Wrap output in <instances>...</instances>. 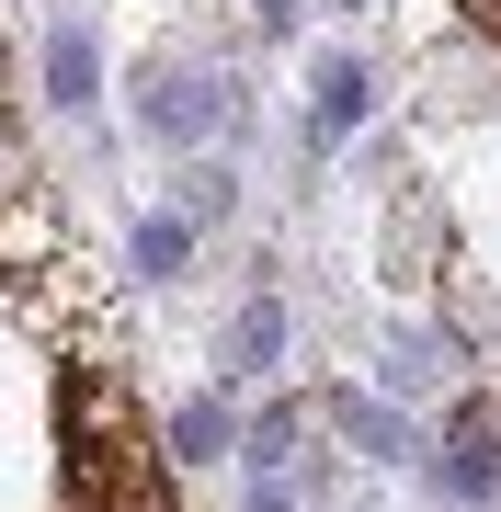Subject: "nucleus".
I'll return each mask as SVG.
<instances>
[{
	"label": "nucleus",
	"instance_id": "f257e3e1",
	"mask_svg": "<svg viewBox=\"0 0 501 512\" xmlns=\"http://www.w3.org/2000/svg\"><path fill=\"white\" fill-rule=\"evenodd\" d=\"M57 478H69V512H171V456L103 365L57 376Z\"/></svg>",
	"mask_w": 501,
	"mask_h": 512
},
{
	"label": "nucleus",
	"instance_id": "f03ea898",
	"mask_svg": "<svg viewBox=\"0 0 501 512\" xmlns=\"http://www.w3.org/2000/svg\"><path fill=\"white\" fill-rule=\"evenodd\" d=\"M92 80H103L92 35H57V46H46V92H57V103H92Z\"/></svg>",
	"mask_w": 501,
	"mask_h": 512
},
{
	"label": "nucleus",
	"instance_id": "7ed1b4c3",
	"mask_svg": "<svg viewBox=\"0 0 501 512\" xmlns=\"http://www.w3.org/2000/svg\"><path fill=\"white\" fill-rule=\"evenodd\" d=\"M353 114H365V80H353V69H331V80H319V137H331V126H353Z\"/></svg>",
	"mask_w": 501,
	"mask_h": 512
},
{
	"label": "nucleus",
	"instance_id": "20e7f679",
	"mask_svg": "<svg viewBox=\"0 0 501 512\" xmlns=\"http://www.w3.org/2000/svg\"><path fill=\"white\" fill-rule=\"evenodd\" d=\"M183 251H194V239H183V217H149V239H137V262H149V274H171Z\"/></svg>",
	"mask_w": 501,
	"mask_h": 512
},
{
	"label": "nucleus",
	"instance_id": "39448f33",
	"mask_svg": "<svg viewBox=\"0 0 501 512\" xmlns=\"http://www.w3.org/2000/svg\"><path fill=\"white\" fill-rule=\"evenodd\" d=\"M456 12H467V23H479V35L501 46V0H456Z\"/></svg>",
	"mask_w": 501,
	"mask_h": 512
}]
</instances>
